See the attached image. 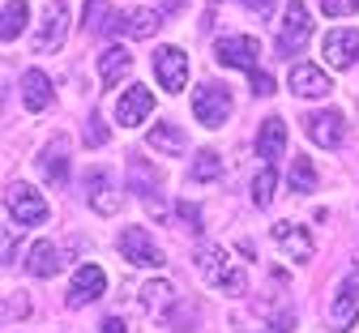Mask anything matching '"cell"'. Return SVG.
Masks as SVG:
<instances>
[{"label": "cell", "mask_w": 359, "mask_h": 333, "mask_svg": "<svg viewBox=\"0 0 359 333\" xmlns=\"http://www.w3.org/2000/svg\"><path fill=\"white\" fill-rule=\"evenodd\" d=\"M291 188H295V193H312V188H317V171H312L308 158L291 163Z\"/></svg>", "instance_id": "29"}, {"label": "cell", "mask_w": 359, "mask_h": 333, "mask_svg": "<svg viewBox=\"0 0 359 333\" xmlns=\"http://www.w3.org/2000/svg\"><path fill=\"white\" fill-rule=\"evenodd\" d=\"M274 188H278V171H274V167H261V171H257V179H252V205H257V210H265V205H269V197H274Z\"/></svg>", "instance_id": "27"}, {"label": "cell", "mask_w": 359, "mask_h": 333, "mask_svg": "<svg viewBox=\"0 0 359 333\" xmlns=\"http://www.w3.org/2000/svg\"><path fill=\"white\" fill-rule=\"evenodd\" d=\"M69 26H73L69 5H65V0H48V5H43V22H39L34 47H39V52H60L65 39H69Z\"/></svg>", "instance_id": "5"}, {"label": "cell", "mask_w": 359, "mask_h": 333, "mask_svg": "<svg viewBox=\"0 0 359 333\" xmlns=\"http://www.w3.org/2000/svg\"><path fill=\"white\" fill-rule=\"evenodd\" d=\"M330 329H351L359 320V265H351V273L338 282V295L330 304Z\"/></svg>", "instance_id": "7"}, {"label": "cell", "mask_w": 359, "mask_h": 333, "mask_svg": "<svg viewBox=\"0 0 359 333\" xmlns=\"http://www.w3.org/2000/svg\"><path fill=\"white\" fill-rule=\"evenodd\" d=\"M197 269H201V278L210 282V287L227 291V295H244V287H248V278L227 261V252H222L218 244H201L197 248Z\"/></svg>", "instance_id": "1"}, {"label": "cell", "mask_w": 359, "mask_h": 333, "mask_svg": "<svg viewBox=\"0 0 359 333\" xmlns=\"http://www.w3.org/2000/svg\"><path fill=\"white\" fill-rule=\"evenodd\" d=\"M240 5H244V9H252L257 18H269V13H274V0H240Z\"/></svg>", "instance_id": "35"}, {"label": "cell", "mask_w": 359, "mask_h": 333, "mask_svg": "<svg viewBox=\"0 0 359 333\" xmlns=\"http://www.w3.org/2000/svg\"><path fill=\"white\" fill-rule=\"evenodd\" d=\"M304 128H308V141H312V146L338 150V146H342V137H346V116L334 111V107H321V111H308Z\"/></svg>", "instance_id": "6"}, {"label": "cell", "mask_w": 359, "mask_h": 333, "mask_svg": "<svg viewBox=\"0 0 359 333\" xmlns=\"http://www.w3.org/2000/svg\"><path fill=\"white\" fill-rule=\"evenodd\" d=\"M5 205H9L13 222H22V226H34V222L48 218V201H43V193L34 184H22V179H13L5 188Z\"/></svg>", "instance_id": "4"}, {"label": "cell", "mask_w": 359, "mask_h": 333, "mask_svg": "<svg viewBox=\"0 0 359 333\" xmlns=\"http://www.w3.org/2000/svg\"><path fill=\"white\" fill-rule=\"evenodd\" d=\"M184 5H189V0H163L158 9H163V13H180V9H184Z\"/></svg>", "instance_id": "38"}, {"label": "cell", "mask_w": 359, "mask_h": 333, "mask_svg": "<svg viewBox=\"0 0 359 333\" xmlns=\"http://www.w3.org/2000/svg\"><path fill=\"white\" fill-rule=\"evenodd\" d=\"M154 73H158V86L167 94H180L189 86V56L180 47H158L154 52Z\"/></svg>", "instance_id": "9"}, {"label": "cell", "mask_w": 359, "mask_h": 333, "mask_svg": "<svg viewBox=\"0 0 359 333\" xmlns=\"http://www.w3.org/2000/svg\"><path fill=\"white\" fill-rule=\"evenodd\" d=\"M180 214H184L193 226H201V214H197V205H180Z\"/></svg>", "instance_id": "39"}, {"label": "cell", "mask_w": 359, "mask_h": 333, "mask_svg": "<svg viewBox=\"0 0 359 333\" xmlns=\"http://www.w3.org/2000/svg\"><path fill=\"white\" fill-rule=\"evenodd\" d=\"M283 146H287V124H283V116H269L261 124V132H257V154L265 163H278L283 158Z\"/></svg>", "instance_id": "17"}, {"label": "cell", "mask_w": 359, "mask_h": 333, "mask_svg": "<svg viewBox=\"0 0 359 333\" xmlns=\"http://www.w3.org/2000/svg\"><path fill=\"white\" fill-rule=\"evenodd\" d=\"M5 312H9V316H18V320H22V316H30V299H26V295H22V291H18V295H13V299H9V304H5Z\"/></svg>", "instance_id": "34"}, {"label": "cell", "mask_w": 359, "mask_h": 333, "mask_svg": "<svg viewBox=\"0 0 359 333\" xmlns=\"http://www.w3.org/2000/svg\"><path fill=\"white\" fill-rule=\"evenodd\" d=\"M291 94L295 99H325L330 94V73L317 64H295L291 69Z\"/></svg>", "instance_id": "16"}, {"label": "cell", "mask_w": 359, "mask_h": 333, "mask_svg": "<svg viewBox=\"0 0 359 333\" xmlns=\"http://www.w3.org/2000/svg\"><path fill=\"white\" fill-rule=\"evenodd\" d=\"M321 56H325V64L330 69H351V64H359V30H330L325 34V43H321Z\"/></svg>", "instance_id": "10"}, {"label": "cell", "mask_w": 359, "mask_h": 333, "mask_svg": "<svg viewBox=\"0 0 359 333\" xmlns=\"http://www.w3.org/2000/svg\"><path fill=\"white\" fill-rule=\"evenodd\" d=\"M26 18H30L26 0H5V9H0V39L13 43V39L26 30Z\"/></svg>", "instance_id": "23"}, {"label": "cell", "mask_w": 359, "mask_h": 333, "mask_svg": "<svg viewBox=\"0 0 359 333\" xmlns=\"http://www.w3.org/2000/svg\"><path fill=\"white\" fill-rule=\"evenodd\" d=\"M128 69H133V56L124 52V47H107V52L99 56V77L111 86V81H120V77H128Z\"/></svg>", "instance_id": "24"}, {"label": "cell", "mask_w": 359, "mask_h": 333, "mask_svg": "<svg viewBox=\"0 0 359 333\" xmlns=\"http://www.w3.org/2000/svg\"><path fill=\"white\" fill-rule=\"evenodd\" d=\"M13 257H18V235H9V231H5V252H0V261H5V269L13 265Z\"/></svg>", "instance_id": "36"}, {"label": "cell", "mask_w": 359, "mask_h": 333, "mask_svg": "<svg viewBox=\"0 0 359 333\" xmlns=\"http://www.w3.org/2000/svg\"><path fill=\"white\" fill-rule=\"evenodd\" d=\"M99 13H103V0H86V13H81V22H77V26H81V30H90V26L99 22Z\"/></svg>", "instance_id": "33"}, {"label": "cell", "mask_w": 359, "mask_h": 333, "mask_svg": "<svg viewBox=\"0 0 359 333\" xmlns=\"http://www.w3.org/2000/svg\"><path fill=\"white\" fill-rule=\"evenodd\" d=\"M56 269H60L56 244H52V240H39V244L30 248V257H26V273H34V278H52Z\"/></svg>", "instance_id": "20"}, {"label": "cell", "mask_w": 359, "mask_h": 333, "mask_svg": "<svg viewBox=\"0 0 359 333\" xmlns=\"http://www.w3.org/2000/svg\"><path fill=\"white\" fill-rule=\"evenodd\" d=\"M103 141H107V128H103V120H99V116H90V128H86V146H90V150H99Z\"/></svg>", "instance_id": "32"}, {"label": "cell", "mask_w": 359, "mask_h": 333, "mask_svg": "<svg viewBox=\"0 0 359 333\" xmlns=\"http://www.w3.org/2000/svg\"><path fill=\"white\" fill-rule=\"evenodd\" d=\"M248 77H252V94H257V99H265V94H274V77H269L265 69H248Z\"/></svg>", "instance_id": "31"}, {"label": "cell", "mask_w": 359, "mask_h": 333, "mask_svg": "<svg viewBox=\"0 0 359 333\" xmlns=\"http://www.w3.org/2000/svg\"><path fill=\"white\" fill-rule=\"evenodd\" d=\"M22 103H26L30 111H48V107L56 103V90H52V81L43 77L39 69H30V73L22 77Z\"/></svg>", "instance_id": "18"}, {"label": "cell", "mask_w": 359, "mask_h": 333, "mask_svg": "<svg viewBox=\"0 0 359 333\" xmlns=\"http://www.w3.org/2000/svg\"><path fill=\"white\" fill-rule=\"evenodd\" d=\"M86 193H90V205H95L99 214H116V210H120V197H116V188H111V179H107V171H90Z\"/></svg>", "instance_id": "19"}, {"label": "cell", "mask_w": 359, "mask_h": 333, "mask_svg": "<svg viewBox=\"0 0 359 333\" xmlns=\"http://www.w3.org/2000/svg\"><path fill=\"white\" fill-rule=\"evenodd\" d=\"M214 56H218L222 69H252L257 56H261V43L252 34H227V39L214 43Z\"/></svg>", "instance_id": "8"}, {"label": "cell", "mask_w": 359, "mask_h": 333, "mask_svg": "<svg viewBox=\"0 0 359 333\" xmlns=\"http://www.w3.org/2000/svg\"><path fill=\"white\" fill-rule=\"evenodd\" d=\"M193 116L205 124V128H222L231 116V94L222 81H201L193 90Z\"/></svg>", "instance_id": "3"}, {"label": "cell", "mask_w": 359, "mask_h": 333, "mask_svg": "<svg viewBox=\"0 0 359 333\" xmlns=\"http://www.w3.org/2000/svg\"><path fill=\"white\" fill-rule=\"evenodd\" d=\"M120 252H124L133 265H142V269H158V265H163V252H158V244L150 240V235H146L142 226H128V231H120Z\"/></svg>", "instance_id": "11"}, {"label": "cell", "mask_w": 359, "mask_h": 333, "mask_svg": "<svg viewBox=\"0 0 359 333\" xmlns=\"http://www.w3.org/2000/svg\"><path fill=\"white\" fill-rule=\"evenodd\" d=\"M218 171H222L218 154H214V150H197V158H193V179H197V184H210V179H218Z\"/></svg>", "instance_id": "28"}, {"label": "cell", "mask_w": 359, "mask_h": 333, "mask_svg": "<svg viewBox=\"0 0 359 333\" xmlns=\"http://www.w3.org/2000/svg\"><path fill=\"white\" fill-rule=\"evenodd\" d=\"M274 244H278V252H283L287 261H295V265L312 261V252H317L312 235H308L304 226H295V222H278V226H274Z\"/></svg>", "instance_id": "14"}, {"label": "cell", "mask_w": 359, "mask_h": 333, "mask_svg": "<svg viewBox=\"0 0 359 333\" xmlns=\"http://www.w3.org/2000/svg\"><path fill=\"white\" fill-rule=\"evenodd\" d=\"M69 154H73L69 137H52V141H48V150H43V158H39L43 179L56 184V188H65V184H69Z\"/></svg>", "instance_id": "15"}, {"label": "cell", "mask_w": 359, "mask_h": 333, "mask_svg": "<svg viewBox=\"0 0 359 333\" xmlns=\"http://www.w3.org/2000/svg\"><path fill=\"white\" fill-rule=\"evenodd\" d=\"M158 22H163V13H158V9H133V13L124 18V34L146 43V39L158 30Z\"/></svg>", "instance_id": "26"}, {"label": "cell", "mask_w": 359, "mask_h": 333, "mask_svg": "<svg viewBox=\"0 0 359 333\" xmlns=\"http://www.w3.org/2000/svg\"><path fill=\"white\" fill-rule=\"evenodd\" d=\"M99 333H128V325H124L120 316H107V320L99 325Z\"/></svg>", "instance_id": "37"}, {"label": "cell", "mask_w": 359, "mask_h": 333, "mask_svg": "<svg viewBox=\"0 0 359 333\" xmlns=\"http://www.w3.org/2000/svg\"><path fill=\"white\" fill-rule=\"evenodd\" d=\"M317 34V22H312L308 5L304 0H287V9H283V30H278V56H295L308 47V39Z\"/></svg>", "instance_id": "2"}, {"label": "cell", "mask_w": 359, "mask_h": 333, "mask_svg": "<svg viewBox=\"0 0 359 333\" xmlns=\"http://www.w3.org/2000/svg\"><path fill=\"white\" fill-rule=\"evenodd\" d=\"M150 111H154V90H150V86H128V90L120 94V103H116V120H120L124 128H137Z\"/></svg>", "instance_id": "12"}, {"label": "cell", "mask_w": 359, "mask_h": 333, "mask_svg": "<svg viewBox=\"0 0 359 333\" xmlns=\"http://www.w3.org/2000/svg\"><path fill=\"white\" fill-rule=\"evenodd\" d=\"M146 141H150L154 150H163V154H184V146H189V137L180 132L175 124H154Z\"/></svg>", "instance_id": "25"}, {"label": "cell", "mask_w": 359, "mask_h": 333, "mask_svg": "<svg viewBox=\"0 0 359 333\" xmlns=\"http://www.w3.org/2000/svg\"><path fill=\"white\" fill-rule=\"evenodd\" d=\"M359 9V0H321V13H330V18H351Z\"/></svg>", "instance_id": "30"}, {"label": "cell", "mask_w": 359, "mask_h": 333, "mask_svg": "<svg viewBox=\"0 0 359 333\" xmlns=\"http://www.w3.org/2000/svg\"><path fill=\"white\" fill-rule=\"evenodd\" d=\"M107 291V273L99 265H81L69 282V308H86V304H95L99 295Z\"/></svg>", "instance_id": "13"}, {"label": "cell", "mask_w": 359, "mask_h": 333, "mask_svg": "<svg viewBox=\"0 0 359 333\" xmlns=\"http://www.w3.org/2000/svg\"><path fill=\"white\" fill-rule=\"evenodd\" d=\"M142 304H146L154 316H163L167 308H175V287H171L167 278H150L146 287H142Z\"/></svg>", "instance_id": "21"}, {"label": "cell", "mask_w": 359, "mask_h": 333, "mask_svg": "<svg viewBox=\"0 0 359 333\" xmlns=\"http://www.w3.org/2000/svg\"><path fill=\"white\" fill-rule=\"evenodd\" d=\"M128 179H133V193H137V197H150V205L158 210V171H154L150 163H142V158H133Z\"/></svg>", "instance_id": "22"}]
</instances>
